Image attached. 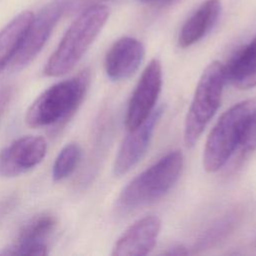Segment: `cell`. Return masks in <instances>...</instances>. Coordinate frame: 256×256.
Instances as JSON below:
<instances>
[{
    "label": "cell",
    "instance_id": "obj_4",
    "mask_svg": "<svg viewBox=\"0 0 256 256\" xmlns=\"http://www.w3.org/2000/svg\"><path fill=\"white\" fill-rule=\"evenodd\" d=\"M256 113V98L239 102L225 111L212 128L204 148L203 166L216 172L229 160L239 146L244 128Z\"/></svg>",
    "mask_w": 256,
    "mask_h": 256
},
{
    "label": "cell",
    "instance_id": "obj_9",
    "mask_svg": "<svg viewBox=\"0 0 256 256\" xmlns=\"http://www.w3.org/2000/svg\"><path fill=\"white\" fill-rule=\"evenodd\" d=\"M162 113V107L154 109L145 121L129 130L114 161L113 172L116 176L126 174L143 158Z\"/></svg>",
    "mask_w": 256,
    "mask_h": 256
},
{
    "label": "cell",
    "instance_id": "obj_7",
    "mask_svg": "<svg viewBox=\"0 0 256 256\" xmlns=\"http://www.w3.org/2000/svg\"><path fill=\"white\" fill-rule=\"evenodd\" d=\"M161 86V63L157 59H152L143 71L129 101L125 119L128 130L140 125L153 112Z\"/></svg>",
    "mask_w": 256,
    "mask_h": 256
},
{
    "label": "cell",
    "instance_id": "obj_5",
    "mask_svg": "<svg viewBox=\"0 0 256 256\" xmlns=\"http://www.w3.org/2000/svg\"><path fill=\"white\" fill-rule=\"evenodd\" d=\"M225 82L224 65L219 61H213L203 71L185 120L183 137L186 146L192 147L198 141L217 112Z\"/></svg>",
    "mask_w": 256,
    "mask_h": 256
},
{
    "label": "cell",
    "instance_id": "obj_10",
    "mask_svg": "<svg viewBox=\"0 0 256 256\" xmlns=\"http://www.w3.org/2000/svg\"><path fill=\"white\" fill-rule=\"evenodd\" d=\"M55 226L56 220L52 215L40 214L33 217L21 227L15 241L0 251V255H47L45 239Z\"/></svg>",
    "mask_w": 256,
    "mask_h": 256
},
{
    "label": "cell",
    "instance_id": "obj_2",
    "mask_svg": "<svg viewBox=\"0 0 256 256\" xmlns=\"http://www.w3.org/2000/svg\"><path fill=\"white\" fill-rule=\"evenodd\" d=\"M89 85L88 71L60 81L42 92L27 110L25 121L32 128L53 127L69 120L82 103Z\"/></svg>",
    "mask_w": 256,
    "mask_h": 256
},
{
    "label": "cell",
    "instance_id": "obj_13",
    "mask_svg": "<svg viewBox=\"0 0 256 256\" xmlns=\"http://www.w3.org/2000/svg\"><path fill=\"white\" fill-rule=\"evenodd\" d=\"M221 12L220 0H206L183 25L178 43L181 47H189L203 38L216 23Z\"/></svg>",
    "mask_w": 256,
    "mask_h": 256
},
{
    "label": "cell",
    "instance_id": "obj_21",
    "mask_svg": "<svg viewBox=\"0 0 256 256\" xmlns=\"http://www.w3.org/2000/svg\"><path fill=\"white\" fill-rule=\"evenodd\" d=\"M165 255H187L188 250L183 245H175L169 248L167 251L163 252Z\"/></svg>",
    "mask_w": 256,
    "mask_h": 256
},
{
    "label": "cell",
    "instance_id": "obj_18",
    "mask_svg": "<svg viewBox=\"0 0 256 256\" xmlns=\"http://www.w3.org/2000/svg\"><path fill=\"white\" fill-rule=\"evenodd\" d=\"M238 147H240L243 152L256 150V113L248 120Z\"/></svg>",
    "mask_w": 256,
    "mask_h": 256
},
{
    "label": "cell",
    "instance_id": "obj_19",
    "mask_svg": "<svg viewBox=\"0 0 256 256\" xmlns=\"http://www.w3.org/2000/svg\"><path fill=\"white\" fill-rule=\"evenodd\" d=\"M103 1L106 0H69L67 11L73 14L80 13L91 6L101 4Z\"/></svg>",
    "mask_w": 256,
    "mask_h": 256
},
{
    "label": "cell",
    "instance_id": "obj_8",
    "mask_svg": "<svg viewBox=\"0 0 256 256\" xmlns=\"http://www.w3.org/2000/svg\"><path fill=\"white\" fill-rule=\"evenodd\" d=\"M47 144L40 136H23L0 151V176L15 177L36 167L45 157Z\"/></svg>",
    "mask_w": 256,
    "mask_h": 256
},
{
    "label": "cell",
    "instance_id": "obj_3",
    "mask_svg": "<svg viewBox=\"0 0 256 256\" xmlns=\"http://www.w3.org/2000/svg\"><path fill=\"white\" fill-rule=\"evenodd\" d=\"M181 151H171L131 180L120 193L118 209L127 212L163 197L178 180L183 168Z\"/></svg>",
    "mask_w": 256,
    "mask_h": 256
},
{
    "label": "cell",
    "instance_id": "obj_15",
    "mask_svg": "<svg viewBox=\"0 0 256 256\" xmlns=\"http://www.w3.org/2000/svg\"><path fill=\"white\" fill-rule=\"evenodd\" d=\"M33 17L32 12L24 11L0 31V71L9 65Z\"/></svg>",
    "mask_w": 256,
    "mask_h": 256
},
{
    "label": "cell",
    "instance_id": "obj_11",
    "mask_svg": "<svg viewBox=\"0 0 256 256\" xmlns=\"http://www.w3.org/2000/svg\"><path fill=\"white\" fill-rule=\"evenodd\" d=\"M161 228L157 216L149 215L133 223L116 241L112 255L143 256L154 248Z\"/></svg>",
    "mask_w": 256,
    "mask_h": 256
},
{
    "label": "cell",
    "instance_id": "obj_14",
    "mask_svg": "<svg viewBox=\"0 0 256 256\" xmlns=\"http://www.w3.org/2000/svg\"><path fill=\"white\" fill-rule=\"evenodd\" d=\"M226 81L239 89L256 87V35L224 65Z\"/></svg>",
    "mask_w": 256,
    "mask_h": 256
},
{
    "label": "cell",
    "instance_id": "obj_16",
    "mask_svg": "<svg viewBox=\"0 0 256 256\" xmlns=\"http://www.w3.org/2000/svg\"><path fill=\"white\" fill-rule=\"evenodd\" d=\"M238 213L231 212L215 221L200 235L195 244V248L198 250H204L219 242L234 229L238 222Z\"/></svg>",
    "mask_w": 256,
    "mask_h": 256
},
{
    "label": "cell",
    "instance_id": "obj_22",
    "mask_svg": "<svg viewBox=\"0 0 256 256\" xmlns=\"http://www.w3.org/2000/svg\"><path fill=\"white\" fill-rule=\"evenodd\" d=\"M143 3H158V2H164V1H170V0H140Z\"/></svg>",
    "mask_w": 256,
    "mask_h": 256
},
{
    "label": "cell",
    "instance_id": "obj_17",
    "mask_svg": "<svg viewBox=\"0 0 256 256\" xmlns=\"http://www.w3.org/2000/svg\"><path fill=\"white\" fill-rule=\"evenodd\" d=\"M81 158V148L77 143L67 144L56 157L52 167V178L61 181L76 169Z\"/></svg>",
    "mask_w": 256,
    "mask_h": 256
},
{
    "label": "cell",
    "instance_id": "obj_20",
    "mask_svg": "<svg viewBox=\"0 0 256 256\" xmlns=\"http://www.w3.org/2000/svg\"><path fill=\"white\" fill-rule=\"evenodd\" d=\"M13 95V89L10 86L2 87L0 89V118L3 115Z\"/></svg>",
    "mask_w": 256,
    "mask_h": 256
},
{
    "label": "cell",
    "instance_id": "obj_6",
    "mask_svg": "<svg viewBox=\"0 0 256 256\" xmlns=\"http://www.w3.org/2000/svg\"><path fill=\"white\" fill-rule=\"evenodd\" d=\"M68 4L69 0H52L33 17L9 63L11 71L22 70L34 60L44 47L62 14L67 11Z\"/></svg>",
    "mask_w": 256,
    "mask_h": 256
},
{
    "label": "cell",
    "instance_id": "obj_12",
    "mask_svg": "<svg viewBox=\"0 0 256 256\" xmlns=\"http://www.w3.org/2000/svg\"><path fill=\"white\" fill-rule=\"evenodd\" d=\"M145 55L143 44L132 37L118 39L108 50L104 67L106 75L113 81L132 76L140 67Z\"/></svg>",
    "mask_w": 256,
    "mask_h": 256
},
{
    "label": "cell",
    "instance_id": "obj_1",
    "mask_svg": "<svg viewBox=\"0 0 256 256\" xmlns=\"http://www.w3.org/2000/svg\"><path fill=\"white\" fill-rule=\"evenodd\" d=\"M109 17V9L101 4L79 13L48 59L44 74L60 77L71 71L96 39Z\"/></svg>",
    "mask_w": 256,
    "mask_h": 256
}]
</instances>
